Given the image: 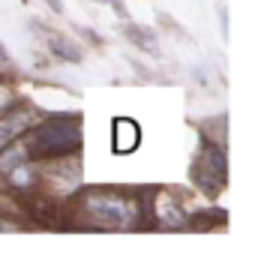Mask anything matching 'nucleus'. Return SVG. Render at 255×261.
Listing matches in <instances>:
<instances>
[{"instance_id":"obj_1","label":"nucleus","mask_w":255,"mask_h":261,"mask_svg":"<svg viewBox=\"0 0 255 261\" xmlns=\"http://www.w3.org/2000/svg\"><path fill=\"white\" fill-rule=\"evenodd\" d=\"M81 144V129H78V117H54L42 129L36 132V150L42 156H60V153H72Z\"/></svg>"},{"instance_id":"obj_2","label":"nucleus","mask_w":255,"mask_h":261,"mask_svg":"<svg viewBox=\"0 0 255 261\" xmlns=\"http://www.w3.org/2000/svg\"><path fill=\"white\" fill-rule=\"evenodd\" d=\"M90 213L99 219L102 225H117V228L132 219L129 207L120 198H90Z\"/></svg>"},{"instance_id":"obj_3","label":"nucleus","mask_w":255,"mask_h":261,"mask_svg":"<svg viewBox=\"0 0 255 261\" xmlns=\"http://www.w3.org/2000/svg\"><path fill=\"white\" fill-rule=\"evenodd\" d=\"M111 147H114V153H132L138 144H141V126L132 120V117H117L114 120V126H111Z\"/></svg>"},{"instance_id":"obj_4","label":"nucleus","mask_w":255,"mask_h":261,"mask_svg":"<svg viewBox=\"0 0 255 261\" xmlns=\"http://www.w3.org/2000/svg\"><path fill=\"white\" fill-rule=\"evenodd\" d=\"M33 123V114L30 111H18V114H9V117H3L0 120V147H6L15 135H21Z\"/></svg>"},{"instance_id":"obj_5","label":"nucleus","mask_w":255,"mask_h":261,"mask_svg":"<svg viewBox=\"0 0 255 261\" xmlns=\"http://www.w3.org/2000/svg\"><path fill=\"white\" fill-rule=\"evenodd\" d=\"M51 51L57 54V57H66L69 63H81V48H78L75 42L63 39V36H54L51 39Z\"/></svg>"},{"instance_id":"obj_6","label":"nucleus","mask_w":255,"mask_h":261,"mask_svg":"<svg viewBox=\"0 0 255 261\" xmlns=\"http://www.w3.org/2000/svg\"><path fill=\"white\" fill-rule=\"evenodd\" d=\"M6 63V51H3V45H0V66Z\"/></svg>"},{"instance_id":"obj_7","label":"nucleus","mask_w":255,"mask_h":261,"mask_svg":"<svg viewBox=\"0 0 255 261\" xmlns=\"http://www.w3.org/2000/svg\"><path fill=\"white\" fill-rule=\"evenodd\" d=\"M3 99H6V93H3V87H0V105H3Z\"/></svg>"}]
</instances>
